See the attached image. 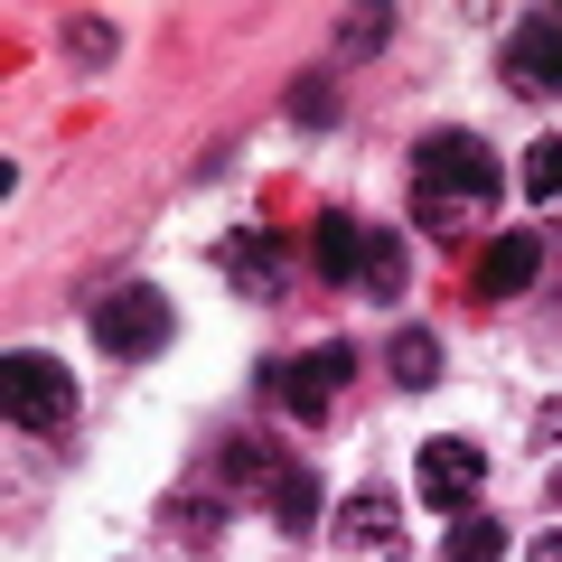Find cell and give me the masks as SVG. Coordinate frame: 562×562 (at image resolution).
Instances as JSON below:
<instances>
[{"mask_svg": "<svg viewBox=\"0 0 562 562\" xmlns=\"http://www.w3.org/2000/svg\"><path fill=\"white\" fill-rule=\"evenodd\" d=\"M535 272H543V244L535 235H487L469 291H479V301H516V291H535Z\"/></svg>", "mask_w": 562, "mask_h": 562, "instance_id": "52a82bcc", "label": "cell"}, {"mask_svg": "<svg viewBox=\"0 0 562 562\" xmlns=\"http://www.w3.org/2000/svg\"><path fill=\"white\" fill-rule=\"evenodd\" d=\"M394 384H441V338L403 328V338H394Z\"/></svg>", "mask_w": 562, "mask_h": 562, "instance_id": "9a60e30c", "label": "cell"}, {"mask_svg": "<svg viewBox=\"0 0 562 562\" xmlns=\"http://www.w3.org/2000/svg\"><path fill=\"white\" fill-rule=\"evenodd\" d=\"M0 413L20 422V431H66L76 422V375L57 357H38V347H20V357L0 366Z\"/></svg>", "mask_w": 562, "mask_h": 562, "instance_id": "3957f363", "label": "cell"}, {"mask_svg": "<svg viewBox=\"0 0 562 562\" xmlns=\"http://www.w3.org/2000/svg\"><path fill=\"white\" fill-rule=\"evenodd\" d=\"M403 235H366V272H357V291L366 301H403Z\"/></svg>", "mask_w": 562, "mask_h": 562, "instance_id": "7c38bea8", "label": "cell"}, {"mask_svg": "<svg viewBox=\"0 0 562 562\" xmlns=\"http://www.w3.org/2000/svg\"><path fill=\"white\" fill-rule=\"evenodd\" d=\"M543 497H553V506H562V469H553V487H543Z\"/></svg>", "mask_w": 562, "mask_h": 562, "instance_id": "ffe728a7", "label": "cell"}, {"mask_svg": "<svg viewBox=\"0 0 562 562\" xmlns=\"http://www.w3.org/2000/svg\"><path fill=\"white\" fill-rule=\"evenodd\" d=\"M216 262H225V281H235V291H272V235H225Z\"/></svg>", "mask_w": 562, "mask_h": 562, "instance_id": "8fae6325", "label": "cell"}, {"mask_svg": "<svg viewBox=\"0 0 562 562\" xmlns=\"http://www.w3.org/2000/svg\"><path fill=\"white\" fill-rule=\"evenodd\" d=\"M384 38H394V10H347L338 20V57H375Z\"/></svg>", "mask_w": 562, "mask_h": 562, "instance_id": "2e32d148", "label": "cell"}, {"mask_svg": "<svg viewBox=\"0 0 562 562\" xmlns=\"http://www.w3.org/2000/svg\"><path fill=\"white\" fill-rule=\"evenodd\" d=\"M310 254H319V272H328V281H357V272H366V225H357V216H319Z\"/></svg>", "mask_w": 562, "mask_h": 562, "instance_id": "ba28073f", "label": "cell"}, {"mask_svg": "<svg viewBox=\"0 0 562 562\" xmlns=\"http://www.w3.org/2000/svg\"><path fill=\"white\" fill-rule=\"evenodd\" d=\"M169 328H179V310H169V291H150V281H122L113 301H94V347H103V357H122V366L160 357Z\"/></svg>", "mask_w": 562, "mask_h": 562, "instance_id": "7a4b0ae2", "label": "cell"}, {"mask_svg": "<svg viewBox=\"0 0 562 562\" xmlns=\"http://www.w3.org/2000/svg\"><path fill=\"white\" fill-rule=\"evenodd\" d=\"M506 85H516V94L562 103V10L516 20V38H506Z\"/></svg>", "mask_w": 562, "mask_h": 562, "instance_id": "8992f818", "label": "cell"}, {"mask_svg": "<svg viewBox=\"0 0 562 562\" xmlns=\"http://www.w3.org/2000/svg\"><path fill=\"white\" fill-rule=\"evenodd\" d=\"M291 122H301V132H328V122H338V113H328V85H319V76L291 85Z\"/></svg>", "mask_w": 562, "mask_h": 562, "instance_id": "ac0fdd59", "label": "cell"}, {"mask_svg": "<svg viewBox=\"0 0 562 562\" xmlns=\"http://www.w3.org/2000/svg\"><path fill=\"white\" fill-rule=\"evenodd\" d=\"M441 562H506V525L497 516H450V543H441Z\"/></svg>", "mask_w": 562, "mask_h": 562, "instance_id": "30bf717a", "label": "cell"}, {"mask_svg": "<svg viewBox=\"0 0 562 562\" xmlns=\"http://www.w3.org/2000/svg\"><path fill=\"white\" fill-rule=\"evenodd\" d=\"M113 38H122L113 20H66V57H76V66H103V57H113Z\"/></svg>", "mask_w": 562, "mask_h": 562, "instance_id": "e0dca14e", "label": "cell"}, {"mask_svg": "<svg viewBox=\"0 0 562 562\" xmlns=\"http://www.w3.org/2000/svg\"><path fill=\"white\" fill-rule=\"evenodd\" d=\"M347 375H357L347 338H328V347H310V357H291V366L272 375V384H281V413H291V422H338Z\"/></svg>", "mask_w": 562, "mask_h": 562, "instance_id": "277c9868", "label": "cell"}, {"mask_svg": "<svg viewBox=\"0 0 562 562\" xmlns=\"http://www.w3.org/2000/svg\"><path fill=\"white\" fill-rule=\"evenodd\" d=\"M272 525L281 535H310L319 525V479L310 469H272Z\"/></svg>", "mask_w": 562, "mask_h": 562, "instance_id": "9c48e42d", "label": "cell"}, {"mask_svg": "<svg viewBox=\"0 0 562 562\" xmlns=\"http://www.w3.org/2000/svg\"><path fill=\"white\" fill-rule=\"evenodd\" d=\"M394 516H403V497H384V487H375V497L338 506V535L347 543H384V535H394Z\"/></svg>", "mask_w": 562, "mask_h": 562, "instance_id": "5bb4252c", "label": "cell"}, {"mask_svg": "<svg viewBox=\"0 0 562 562\" xmlns=\"http://www.w3.org/2000/svg\"><path fill=\"white\" fill-rule=\"evenodd\" d=\"M497 188H506V160L487 150V132H422V140H413V198L487 206Z\"/></svg>", "mask_w": 562, "mask_h": 562, "instance_id": "6da1fadb", "label": "cell"}, {"mask_svg": "<svg viewBox=\"0 0 562 562\" xmlns=\"http://www.w3.org/2000/svg\"><path fill=\"white\" fill-rule=\"evenodd\" d=\"M487 487V450L479 441H422V469H413V497L441 506V516H469Z\"/></svg>", "mask_w": 562, "mask_h": 562, "instance_id": "5b68a950", "label": "cell"}, {"mask_svg": "<svg viewBox=\"0 0 562 562\" xmlns=\"http://www.w3.org/2000/svg\"><path fill=\"white\" fill-rule=\"evenodd\" d=\"M516 188H525L535 206H562V140H553V132H543L535 150L516 160Z\"/></svg>", "mask_w": 562, "mask_h": 562, "instance_id": "4fadbf2b", "label": "cell"}, {"mask_svg": "<svg viewBox=\"0 0 562 562\" xmlns=\"http://www.w3.org/2000/svg\"><path fill=\"white\" fill-rule=\"evenodd\" d=\"M525 562H562V525H553V535H543V543H535V553H525Z\"/></svg>", "mask_w": 562, "mask_h": 562, "instance_id": "d6986e66", "label": "cell"}]
</instances>
